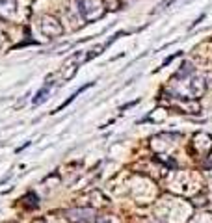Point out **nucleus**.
<instances>
[{
  "instance_id": "7",
  "label": "nucleus",
  "mask_w": 212,
  "mask_h": 223,
  "mask_svg": "<svg viewBox=\"0 0 212 223\" xmlns=\"http://www.w3.org/2000/svg\"><path fill=\"white\" fill-rule=\"evenodd\" d=\"M177 56H181V52H175V54H171V56H169V58H166V60H164V63L160 65V69H162V67H167V65H169V63H171V61L177 58Z\"/></svg>"
},
{
  "instance_id": "5",
  "label": "nucleus",
  "mask_w": 212,
  "mask_h": 223,
  "mask_svg": "<svg viewBox=\"0 0 212 223\" xmlns=\"http://www.w3.org/2000/svg\"><path fill=\"white\" fill-rule=\"evenodd\" d=\"M190 74H194V67H192V63H188V61H186V63H182L181 69L177 71L175 78H184V76H186V78H190Z\"/></svg>"
},
{
  "instance_id": "4",
  "label": "nucleus",
  "mask_w": 212,
  "mask_h": 223,
  "mask_svg": "<svg viewBox=\"0 0 212 223\" xmlns=\"http://www.w3.org/2000/svg\"><path fill=\"white\" fill-rule=\"evenodd\" d=\"M205 89H207V82H205V78H201V76H194V78L190 80V84H188V93L192 95V99H199V97L205 93Z\"/></svg>"
},
{
  "instance_id": "1",
  "label": "nucleus",
  "mask_w": 212,
  "mask_h": 223,
  "mask_svg": "<svg viewBox=\"0 0 212 223\" xmlns=\"http://www.w3.org/2000/svg\"><path fill=\"white\" fill-rule=\"evenodd\" d=\"M78 6H80V13H82V17L86 19V20H95L99 17H102L104 15V9H102V6H99V4H93V2H89V0H78Z\"/></svg>"
},
{
  "instance_id": "3",
  "label": "nucleus",
  "mask_w": 212,
  "mask_h": 223,
  "mask_svg": "<svg viewBox=\"0 0 212 223\" xmlns=\"http://www.w3.org/2000/svg\"><path fill=\"white\" fill-rule=\"evenodd\" d=\"M41 30H43L45 36H50V37H52V36H60V34L63 32V28H61V24H60L56 19H52V17H43Z\"/></svg>"
},
{
  "instance_id": "6",
  "label": "nucleus",
  "mask_w": 212,
  "mask_h": 223,
  "mask_svg": "<svg viewBox=\"0 0 212 223\" xmlns=\"http://www.w3.org/2000/svg\"><path fill=\"white\" fill-rule=\"evenodd\" d=\"M47 95H48V84H47L45 87H41L39 91L35 93V97H34V101H32V102L35 104V106H39V104H43V102L47 101Z\"/></svg>"
},
{
  "instance_id": "2",
  "label": "nucleus",
  "mask_w": 212,
  "mask_h": 223,
  "mask_svg": "<svg viewBox=\"0 0 212 223\" xmlns=\"http://www.w3.org/2000/svg\"><path fill=\"white\" fill-rule=\"evenodd\" d=\"M67 218L73 223H93L95 210H91V208H73V210L67 212Z\"/></svg>"
}]
</instances>
